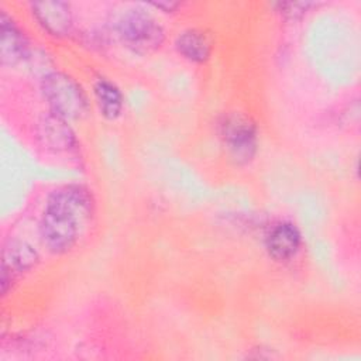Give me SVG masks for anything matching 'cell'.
Returning <instances> with one entry per match:
<instances>
[{"label":"cell","instance_id":"cell-1","mask_svg":"<svg viewBox=\"0 0 361 361\" xmlns=\"http://www.w3.org/2000/svg\"><path fill=\"white\" fill-rule=\"evenodd\" d=\"M113 30L127 49L140 55L159 49L165 41V28L147 4L124 7L116 14Z\"/></svg>","mask_w":361,"mask_h":361},{"label":"cell","instance_id":"cell-2","mask_svg":"<svg viewBox=\"0 0 361 361\" xmlns=\"http://www.w3.org/2000/svg\"><path fill=\"white\" fill-rule=\"evenodd\" d=\"M49 111L68 121L82 120L89 113V99L82 85L62 71L47 72L39 82Z\"/></svg>","mask_w":361,"mask_h":361},{"label":"cell","instance_id":"cell-3","mask_svg":"<svg viewBox=\"0 0 361 361\" xmlns=\"http://www.w3.org/2000/svg\"><path fill=\"white\" fill-rule=\"evenodd\" d=\"M217 134L226 155L235 166H247L255 159L259 137L251 117L240 111L224 113L217 121Z\"/></svg>","mask_w":361,"mask_h":361},{"label":"cell","instance_id":"cell-4","mask_svg":"<svg viewBox=\"0 0 361 361\" xmlns=\"http://www.w3.org/2000/svg\"><path fill=\"white\" fill-rule=\"evenodd\" d=\"M82 223L83 220L71 210L47 200L38 224L42 245L54 255L69 252L78 243Z\"/></svg>","mask_w":361,"mask_h":361},{"label":"cell","instance_id":"cell-5","mask_svg":"<svg viewBox=\"0 0 361 361\" xmlns=\"http://www.w3.org/2000/svg\"><path fill=\"white\" fill-rule=\"evenodd\" d=\"M39 262V252L28 241L8 238L1 248L0 290L6 296L16 283L17 278L32 271Z\"/></svg>","mask_w":361,"mask_h":361},{"label":"cell","instance_id":"cell-6","mask_svg":"<svg viewBox=\"0 0 361 361\" xmlns=\"http://www.w3.org/2000/svg\"><path fill=\"white\" fill-rule=\"evenodd\" d=\"M37 140L47 151L55 154H69L78 149V138L69 121L48 111L39 117L35 127Z\"/></svg>","mask_w":361,"mask_h":361},{"label":"cell","instance_id":"cell-7","mask_svg":"<svg viewBox=\"0 0 361 361\" xmlns=\"http://www.w3.org/2000/svg\"><path fill=\"white\" fill-rule=\"evenodd\" d=\"M30 11L37 24L51 37L63 38L72 32L73 13L69 3L61 0L31 1Z\"/></svg>","mask_w":361,"mask_h":361},{"label":"cell","instance_id":"cell-8","mask_svg":"<svg viewBox=\"0 0 361 361\" xmlns=\"http://www.w3.org/2000/svg\"><path fill=\"white\" fill-rule=\"evenodd\" d=\"M268 255L279 262L293 259L302 247V235L298 226L289 220L275 221L264 237Z\"/></svg>","mask_w":361,"mask_h":361},{"label":"cell","instance_id":"cell-9","mask_svg":"<svg viewBox=\"0 0 361 361\" xmlns=\"http://www.w3.org/2000/svg\"><path fill=\"white\" fill-rule=\"evenodd\" d=\"M30 56V41L24 30L6 10L0 13V61L3 66H16Z\"/></svg>","mask_w":361,"mask_h":361},{"label":"cell","instance_id":"cell-10","mask_svg":"<svg viewBox=\"0 0 361 361\" xmlns=\"http://www.w3.org/2000/svg\"><path fill=\"white\" fill-rule=\"evenodd\" d=\"M173 47L183 59L192 63H204L213 51L210 37L199 28L182 30L175 37Z\"/></svg>","mask_w":361,"mask_h":361},{"label":"cell","instance_id":"cell-11","mask_svg":"<svg viewBox=\"0 0 361 361\" xmlns=\"http://www.w3.org/2000/svg\"><path fill=\"white\" fill-rule=\"evenodd\" d=\"M93 94L100 114L109 120H117L124 109V96L118 86L107 78H99L93 83Z\"/></svg>","mask_w":361,"mask_h":361},{"label":"cell","instance_id":"cell-12","mask_svg":"<svg viewBox=\"0 0 361 361\" xmlns=\"http://www.w3.org/2000/svg\"><path fill=\"white\" fill-rule=\"evenodd\" d=\"M316 6L317 3L313 1H278L274 4L276 13L286 20H300Z\"/></svg>","mask_w":361,"mask_h":361},{"label":"cell","instance_id":"cell-13","mask_svg":"<svg viewBox=\"0 0 361 361\" xmlns=\"http://www.w3.org/2000/svg\"><path fill=\"white\" fill-rule=\"evenodd\" d=\"M147 6H151V7H154L159 11H164V13H175L182 6V3L180 1L162 0V1H149Z\"/></svg>","mask_w":361,"mask_h":361}]
</instances>
